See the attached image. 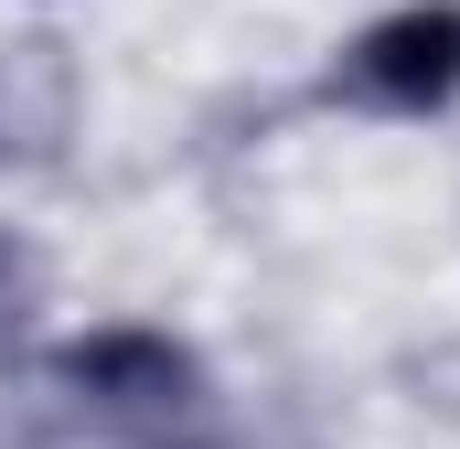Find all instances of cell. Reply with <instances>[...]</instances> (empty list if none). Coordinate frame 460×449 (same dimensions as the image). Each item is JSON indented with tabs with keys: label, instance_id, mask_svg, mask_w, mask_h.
I'll return each instance as SVG.
<instances>
[{
	"label": "cell",
	"instance_id": "obj_1",
	"mask_svg": "<svg viewBox=\"0 0 460 449\" xmlns=\"http://www.w3.org/2000/svg\"><path fill=\"white\" fill-rule=\"evenodd\" d=\"M450 75H460V11H407L353 54V86H375V97H429Z\"/></svg>",
	"mask_w": 460,
	"mask_h": 449
}]
</instances>
